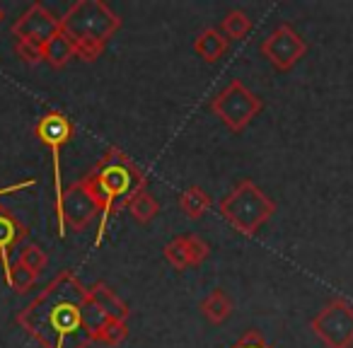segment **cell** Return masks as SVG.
Listing matches in <instances>:
<instances>
[{
  "mask_svg": "<svg viewBox=\"0 0 353 348\" xmlns=\"http://www.w3.org/2000/svg\"><path fill=\"white\" fill-rule=\"evenodd\" d=\"M15 322L41 348H90L107 317L88 285L65 269L17 312Z\"/></svg>",
  "mask_w": 353,
  "mask_h": 348,
  "instance_id": "1",
  "label": "cell"
},
{
  "mask_svg": "<svg viewBox=\"0 0 353 348\" xmlns=\"http://www.w3.org/2000/svg\"><path fill=\"white\" fill-rule=\"evenodd\" d=\"M80 182L85 184V189H88L90 196L94 198V203L99 208V227L97 237H94V247L102 245L114 216L121 208H128V203L136 198V194L145 192L148 187L145 172L119 147H109L102 155V160Z\"/></svg>",
  "mask_w": 353,
  "mask_h": 348,
  "instance_id": "2",
  "label": "cell"
},
{
  "mask_svg": "<svg viewBox=\"0 0 353 348\" xmlns=\"http://www.w3.org/2000/svg\"><path fill=\"white\" fill-rule=\"evenodd\" d=\"M121 15L104 0H75L61 17V30L70 37L75 56L85 63H94L104 54L109 39L121 30Z\"/></svg>",
  "mask_w": 353,
  "mask_h": 348,
  "instance_id": "3",
  "label": "cell"
},
{
  "mask_svg": "<svg viewBox=\"0 0 353 348\" xmlns=\"http://www.w3.org/2000/svg\"><path fill=\"white\" fill-rule=\"evenodd\" d=\"M218 211L232 230H237L245 237H254L259 227L269 223L276 213V203L252 179H242L230 194L221 198Z\"/></svg>",
  "mask_w": 353,
  "mask_h": 348,
  "instance_id": "4",
  "label": "cell"
},
{
  "mask_svg": "<svg viewBox=\"0 0 353 348\" xmlns=\"http://www.w3.org/2000/svg\"><path fill=\"white\" fill-rule=\"evenodd\" d=\"M208 107L221 119L223 126L230 128L232 133H242L254 121V116H259V112L264 109V102L250 88H245L242 80L235 78L211 99Z\"/></svg>",
  "mask_w": 353,
  "mask_h": 348,
  "instance_id": "5",
  "label": "cell"
},
{
  "mask_svg": "<svg viewBox=\"0 0 353 348\" xmlns=\"http://www.w3.org/2000/svg\"><path fill=\"white\" fill-rule=\"evenodd\" d=\"M312 334L327 348L353 346V305L343 298H334L319 309L310 322Z\"/></svg>",
  "mask_w": 353,
  "mask_h": 348,
  "instance_id": "6",
  "label": "cell"
},
{
  "mask_svg": "<svg viewBox=\"0 0 353 348\" xmlns=\"http://www.w3.org/2000/svg\"><path fill=\"white\" fill-rule=\"evenodd\" d=\"M99 216V208L83 182L70 184L63 192V198L56 206V218H59V235L65 237V230L73 227L75 232H83L94 218Z\"/></svg>",
  "mask_w": 353,
  "mask_h": 348,
  "instance_id": "7",
  "label": "cell"
},
{
  "mask_svg": "<svg viewBox=\"0 0 353 348\" xmlns=\"http://www.w3.org/2000/svg\"><path fill=\"white\" fill-rule=\"evenodd\" d=\"M34 136L44 143L46 147L51 150V157H54V184H56V206L63 198L65 189L61 187V152L63 147L70 143L73 138V123L65 114L61 112H49L37 121L34 126Z\"/></svg>",
  "mask_w": 353,
  "mask_h": 348,
  "instance_id": "8",
  "label": "cell"
},
{
  "mask_svg": "<svg viewBox=\"0 0 353 348\" xmlns=\"http://www.w3.org/2000/svg\"><path fill=\"white\" fill-rule=\"evenodd\" d=\"M261 56L281 73H288L300 59L307 54V41L298 34L290 25H279L264 41H261Z\"/></svg>",
  "mask_w": 353,
  "mask_h": 348,
  "instance_id": "9",
  "label": "cell"
},
{
  "mask_svg": "<svg viewBox=\"0 0 353 348\" xmlns=\"http://www.w3.org/2000/svg\"><path fill=\"white\" fill-rule=\"evenodd\" d=\"M61 30V17H56L41 3H32L15 22H12V37L15 41L20 39H37V41H49L56 32Z\"/></svg>",
  "mask_w": 353,
  "mask_h": 348,
  "instance_id": "10",
  "label": "cell"
},
{
  "mask_svg": "<svg viewBox=\"0 0 353 348\" xmlns=\"http://www.w3.org/2000/svg\"><path fill=\"white\" fill-rule=\"evenodd\" d=\"M30 237V227L15 216L8 206L0 203V269H3V276H6V283L10 278V269H12V261L10 254L17 245Z\"/></svg>",
  "mask_w": 353,
  "mask_h": 348,
  "instance_id": "11",
  "label": "cell"
},
{
  "mask_svg": "<svg viewBox=\"0 0 353 348\" xmlns=\"http://www.w3.org/2000/svg\"><path fill=\"white\" fill-rule=\"evenodd\" d=\"M90 295H92V303L102 309L104 317L119 319V322H126V319L131 317L128 305L123 303V300L112 290V285H107L104 280H97L94 285H90Z\"/></svg>",
  "mask_w": 353,
  "mask_h": 348,
  "instance_id": "12",
  "label": "cell"
},
{
  "mask_svg": "<svg viewBox=\"0 0 353 348\" xmlns=\"http://www.w3.org/2000/svg\"><path fill=\"white\" fill-rule=\"evenodd\" d=\"M228 49H230V41L223 37L221 30H216V27H206V30H201V34L194 39V54L201 56L206 63H216V61H221L223 56L228 54Z\"/></svg>",
  "mask_w": 353,
  "mask_h": 348,
  "instance_id": "13",
  "label": "cell"
},
{
  "mask_svg": "<svg viewBox=\"0 0 353 348\" xmlns=\"http://www.w3.org/2000/svg\"><path fill=\"white\" fill-rule=\"evenodd\" d=\"M73 59H78V56H75L73 41H70V37L65 34L63 30H59L44 44V61L51 65V68L61 70V68H65Z\"/></svg>",
  "mask_w": 353,
  "mask_h": 348,
  "instance_id": "14",
  "label": "cell"
},
{
  "mask_svg": "<svg viewBox=\"0 0 353 348\" xmlns=\"http://www.w3.org/2000/svg\"><path fill=\"white\" fill-rule=\"evenodd\" d=\"M201 314L218 327V324H223L232 314V300L228 298V293L223 288L211 290L201 303Z\"/></svg>",
  "mask_w": 353,
  "mask_h": 348,
  "instance_id": "15",
  "label": "cell"
},
{
  "mask_svg": "<svg viewBox=\"0 0 353 348\" xmlns=\"http://www.w3.org/2000/svg\"><path fill=\"white\" fill-rule=\"evenodd\" d=\"M213 206L211 194H206L201 187H189L187 192L179 196V208L189 221H201Z\"/></svg>",
  "mask_w": 353,
  "mask_h": 348,
  "instance_id": "16",
  "label": "cell"
},
{
  "mask_svg": "<svg viewBox=\"0 0 353 348\" xmlns=\"http://www.w3.org/2000/svg\"><path fill=\"white\" fill-rule=\"evenodd\" d=\"M218 30L223 32V37H225L228 41H230V39L240 41V39H245V37H250L252 20H250V15H247L245 10H230L221 20V27H218Z\"/></svg>",
  "mask_w": 353,
  "mask_h": 348,
  "instance_id": "17",
  "label": "cell"
},
{
  "mask_svg": "<svg viewBox=\"0 0 353 348\" xmlns=\"http://www.w3.org/2000/svg\"><path fill=\"white\" fill-rule=\"evenodd\" d=\"M128 213H131V218L136 223L145 225V223H150L152 218L160 213V201H157L152 194H148V189H145V192L136 194V198L128 203Z\"/></svg>",
  "mask_w": 353,
  "mask_h": 348,
  "instance_id": "18",
  "label": "cell"
},
{
  "mask_svg": "<svg viewBox=\"0 0 353 348\" xmlns=\"http://www.w3.org/2000/svg\"><path fill=\"white\" fill-rule=\"evenodd\" d=\"M37 278H39V274H34L32 269H27L22 261H15V264H12V269H10L8 285H10L15 293H30V290L37 285Z\"/></svg>",
  "mask_w": 353,
  "mask_h": 348,
  "instance_id": "19",
  "label": "cell"
},
{
  "mask_svg": "<svg viewBox=\"0 0 353 348\" xmlns=\"http://www.w3.org/2000/svg\"><path fill=\"white\" fill-rule=\"evenodd\" d=\"M165 259H167V264L176 271L192 269V266H189V256H187V245H184V235L172 237V242H167L165 245Z\"/></svg>",
  "mask_w": 353,
  "mask_h": 348,
  "instance_id": "20",
  "label": "cell"
},
{
  "mask_svg": "<svg viewBox=\"0 0 353 348\" xmlns=\"http://www.w3.org/2000/svg\"><path fill=\"white\" fill-rule=\"evenodd\" d=\"M128 336V327L126 322H119V319H109L104 322V327L99 329L97 334V341L99 343H107V346H119L123 343V338Z\"/></svg>",
  "mask_w": 353,
  "mask_h": 348,
  "instance_id": "21",
  "label": "cell"
},
{
  "mask_svg": "<svg viewBox=\"0 0 353 348\" xmlns=\"http://www.w3.org/2000/svg\"><path fill=\"white\" fill-rule=\"evenodd\" d=\"M15 51L27 65H39L41 61H44V41L20 39V41H15Z\"/></svg>",
  "mask_w": 353,
  "mask_h": 348,
  "instance_id": "22",
  "label": "cell"
},
{
  "mask_svg": "<svg viewBox=\"0 0 353 348\" xmlns=\"http://www.w3.org/2000/svg\"><path fill=\"white\" fill-rule=\"evenodd\" d=\"M184 245H187V256H189V266H201L203 261L211 254V247L206 245V240H201L199 235H184Z\"/></svg>",
  "mask_w": 353,
  "mask_h": 348,
  "instance_id": "23",
  "label": "cell"
},
{
  "mask_svg": "<svg viewBox=\"0 0 353 348\" xmlns=\"http://www.w3.org/2000/svg\"><path fill=\"white\" fill-rule=\"evenodd\" d=\"M17 261H22V264L34 271V274H41V271L46 269V264H49V256H46V252L41 249L39 245H27V247H22L20 259Z\"/></svg>",
  "mask_w": 353,
  "mask_h": 348,
  "instance_id": "24",
  "label": "cell"
},
{
  "mask_svg": "<svg viewBox=\"0 0 353 348\" xmlns=\"http://www.w3.org/2000/svg\"><path fill=\"white\" fill-rule=\"evenodd\" d=\"M230 348H274V346L266 341L261 331H256V329H247V331L242 334V336L237 338Z\"/></svg>",
  "mask_w": 353,
  "mask_h": 348,
  "instance_id": "25",
  "label": "cell"
},
{
  "mask_svg": "<svg viewBox=\"0 0 353 348\" xmlns=\"http://www.w3.org/2000/svg\"><path fill=\"white\" fill-rule=\"evenodd\" d=\"M30 187H34V179H25V182L10 184V187H3V189H0V198L6 196V194H17V192H22V189H30Z\"/></svg>",
  "mask_w": 353,
  "mask_h": 348,
  "instance_id": "26",
  "label": "cell"
},
{
  "mask_svg": "<svg viewBox=\"0 0 353 348\" xmlns=\"http://www.w3.org/2000/svg\"><path fill=\"white\" fill-rule=\"evenodd\" d=\"M3 20H6V10L0 8V25H3Z\"/></svg>",
  "mask_w": 353,
  "mask_h": 348,
  "instance_id": "27",
  "label": "cell"
}]
</instances>
